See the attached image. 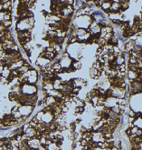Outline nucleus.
I'll use <instances>...</instances> for the list:
<instances>
[{
	"label": "nucleus",
	"instance_id": "9b49d317",
	"mask_svg": "<svg viewBox=\"0 0 142 150\" xmlns=\"http://www.w3.org/2000/svg\"><path fill=\"white\" fill-rule=\"evenodd\" d=\"M134 46H135V41L134 40H129V41L125 43V45H124L125 51L129 53L134 49Z\"/></svg>",
	"mask_w": 142,
	"mask_h": 150
},
{
	"label": "nucleus",
	"instance_id": "2f4dec72",
	"mask_svg": "<svg viewBox=\"0 0 142 150\" xmlns=\"http://www.w3.org/2000/svg\"><path fill=\"white\" fill-rule=\"evenodd\" d=\"M110 150H120V148H118L117 147H114V146H113L112 147H110Z\"/></svg>",
	"mask_w": 142,
	"mask_h": 150
},
{
	"label": "nucleus",
	"instance_id": "7c9ffc66",
	"mask_svg": "<svg viewBox=\"0 0 142 150\" xmlns=\"http://www.w3.org/2000/svg\"><path fill=\"white\" fill-rule=\"evenodd\" d=\"M37 150H47V147H45V146H40V147L37 148Z\"/></svg>",
	"mask_w": 142,
	"mask_h": 150
},
{
	"label": "nucleus",
	"instance_id": "5701e85b",
	"mask_svg": "<svg viewBox=\"0 0 142 150\" xmlns=\"http://www.w3.org/2000/svg\"><path fill=\"white\" fill-rule=\"evenodd\" d=\"M128 64H129V65H138V60L133 57H128Z\"/></svg>",
	"mask_w": 142,
	"mask_h": 150
},
{
	"label": "nucleus",
	"instance_id": "6ab92c4d",
	"mask_svg": "<svg viewBox=\"0 0 142 150\" xmlns=\"http://www.w3.org/2000/svg\"><path fill=\"white\" fill-rule=\"evenodd\" d=\"M10 74H11V70L9 69V67H4V70H3V72H2L1 75H2L4 77L7 78V77L10 76Z\"/></svg>",
	"mask_w": 142,
	"mask_h": 150
},
{
	"label": "nucleus",
	"instance_id": "cd10ccee",
	"mask_svg": "<svg viewBox=\"0 0 142 150\" xmlns=\"http://www.w3.org/2000/svg\"><path fill=\"white\" fill-rule=\"evenodd\" d=\"M80 91H81V88L80 87H73V89H72V93L78 96V94L80 93Z\"/></svg>",
	"mask_w": 142,
	"mask_h": 150
},
{
	"label": "nucleus",
	"instance_id": "72a5a7b5",
	"mask_svg": "<svg viewBox=\"0 0 142 150\" xmlns=\"http://www.w3.org/2000/svg\"><path fill=\"white\" fill-rule=\"evenodd\" d=\"M11 150H19V148H18L17 147H13Z\"/></svg>",
	"mask_w": 142,
	"mask_h": 150
},
{
	"label": "nucleus",
	"instance_id": "20e7f679",
	"mask_svg": "<svg viewBox=\"0 0 142 150\" xmlns=\"http://www.w3.org/2000/svg\"><path fill=\"white\" fill-rule=\"evenodd\" d=\"M33 109H34V107H33V106L23 105L19 107V110L18 111H19L20 114L22 115V116H26V117H28V116H31V114L33 113Z\"/></svg>",
	"mask_w": 142,
	"mask_h": 150
},
{
	"label": "nucleus",
	"instance_id": "f8f14e48",
	"mask_svg": "<svg viewBox=\"0 0 142 150\" xmlns=\"http://www.w3.org/2000/svg\"><path fill=\"white\" fill-rule=\"evenodd\" d=\"M126 75H127V77H128V79L129 80V83L133 82V81L137 80V78H138V74H137V72L128 70Z\"/></svg>",
	"mask_w": 142,
	"mask_h": 150
},
{
	"label": "nucleus",
	"instance_id": "ddd939ff",
	"mask_svg": "<svg viewBox=\"0 0 142 150\" xmlns=\"http://www.w3.org/2000/svg\"><path fill=\"white\" fill-rule=\"evenodd\" d=\"M71 67L73 68V70L75 72V71H78L80 70L81 68V63L80 60H75V59H73V62H72V65Z\"/></svg>",
	"mask_w": 142,
	"mask_h": 150
},
{
	"label": "nucleus",
	"instance_id": "0eeeda50",
	"mask_svg": "<svg viewBox=\"0 0 142 150\" xmlns=\"http://www.w3.org/2000/svg\"><path fill=\"white\" fill-rule=\"evenodd\" d=\"M72 62H73V58H71L70 57H62V58L59 61V63L61 64L62 68H70L72 65Z\"/></svg>",
	"mask_w": 142,
	"mask_h": 150
},
{
	"label": "nucleus",
	"instance_id": "393cba45",
	"mask_svg": "<svg viewBox=\"0 0 142 150\" xmlns=\"http://www.w3.org/2000/svg\"><path fill=\"white\" fill-rule=\"evenodd\" d=\"M2 25L4 26V27L6 29H9L10 28V26H12V20H9V21H4L2 23Z\"/></svg>",
	"mask_w": 142,
	"mask_h": 150
},
{
	"label": "nucleus",
	"instance_id": "1a4fd4ad",
	"mask_svg": "<svg viewBox=\"0 0 142 150\" xmlns=\"http://www.w3.org/2000/svg\"><path fill=\"white\" fill-rule=\"evenodd\" d=\"M120 11V1H117V0L111 1V6H110V13H119Z\"/></svg>",
	"mask_w": 142,
	"mask_h": 150
},
{
	"label": "nucleus",
	"instance_id": "f3484780",
	"mask_svg": "<svg viewBox=\"0 0 142 150\" xmlns=\"http://www.w3.org/2000/svg\"><path fill=\"white\" fill-rule=\"evenodd\" d=\"M133 124L135 127L139 128V129H142V116H139L135 118V121L133 122Z\"/></svg>",
	"mask_w": 142,
	"mask_h": 150
},
{
	"label": "nucleus",
	"instance_id": "aec40b11",
	"mask_svg": "<svg viewBox=\"0 0 142 150\" xmlns=\"http://www.w3.org/2000/svg\"><path fill=\"white\" fill-rule=\"evenodd\" d=\"M64 40H65V38L64 37H56L54 39H53V41L55 42V44H57V45H62L64 43Z\"/></svg>",
	"mask_w": 142,
	"mask_h": 150
},
{
	"label": "nucleus",
	"instance_id": "4be33fe9",
	"mask_svg": "<svg viewBox=\"0 0 142 150\" xmlns=\"http://www.w3.org/2000/svg\"><path fill=\"white\" fill-rule=\"evenodd\" d=\"M46 147H47V150H57L58 148H60V147H57V145L55 143H53V142Z\"/></svg>",
	"mask_w": 142,
	"mask_h": 150
},
{
	"label": "nucleus",
	"instance_id": "c85d7f7f",
	"mask_svg": "<svg viewBox=\"0 0 142 150\" xmlns=\"http://www.w3.org/2000/svg\"><path fill=\"white\" fill-rule=\"evenodd\" d=\"M138 129H139V128H137V127H135V126H134L133 128H130V132H131V134H135V135H136V133H137V131H138Z\"/></svg>",
	"mask_w": 142,
	"mask_h": 150
},
{
	"label": "nucleus",
	"instance_id": "412c9836",
	"mask_svg": "<svg viewBox=\"0 0 142 150\" xmlns=\"http://www.w3.org/2000/svg\"><path fill=\"white\" fill-rule=\"evenodd\" d=\"M84 110H85V108L82 107H75V110H74V113L75 115H81V114L83 113Z\"/></svg>",
	"mask_w": 142,
	"mask_h": 150
},
{
	"label": "nucleus",
	"instance_id": "bb28decb",
	"mask_svg": "<svg viewBox=\"0 0 142 150\" xmlns=\"http://www.w3.org/2000/svg\"><path fill=\"white\" fill-rule=\"evenodd\" d=\"M46 140H47V138H46L45 136H41V137L39 138L40 145H41V146H45V145H46Z\"/></svg>",
	"mask_w": 142,
	"mask_h": 150
},
{
	"label": "nucleus",
	"instance_id": "dca6fc26",
	"mask_svg": "<svg viewBox=\"0 0 142 150\" xmlns=\"http://www.w3.org/2000/svg\"><path fill=\"white\" fill-rule=\"evenodd\" d=\"M125 61H126V59L122 57V56H118V57H116V58H115V60H114L115 64H116L118 66H120V65L125 64Z\"/></svg>",
	"mask_w": 142,
	"mask_h": 150
},
{
	"label": "nucleus",
	"instance_id": "f03ea898",
	"mask_svg": "<svg viewBox=\"0 0 142 150\" xmlns=\"http://www.w3.org/2000/svg\"><path fill=\"white\" fill-rule=\"evenodd\" d=\"M21 93L26 96H31V95H36L38 92V88L35 85H30V84H25V85H21Z\"/></svg>",
	"mask_w": 142,
	"mask_h": 150
},
{
	"label": "nucleus",
	"instance_id": "423d86ee",
	"mask_svg": "<svg viewBox=\"0 0 142 150\" xmlns=\"http://www.w3.org/2000/svg\"><path fill=\"white\" fill-rule=\"evenodd\" d=\"M118 106V98L116 97H113V96H110V97H107L106 98V101L104 103V106L105 107H108V108H112L113 107H116Z\"/></svg>",
	"mask_w": 142,
	"mask_h": 150
},
{
	"label": "nucleus",
	"instance_id": "7ed1b4c3",
	"mask_svg": "<svg viewBox=\"0 0 142 150\" xmlns=\"http://www.w3.org/2000/svg\"><path fill=\"white\" fill-rule=\"evenodd\" d=\"M111 90V96L116 98H125L126 97V93L127 90L125 88H120V87H115V86H110V88Z\"/></svg>",
	"mask_w": 142,
	"mask_h": 150
},
{
	"label": "nucleus",
	"instance_id": "f257e3e1",
	"mask_svg": "<svg viewBox=\"0 0 142 150\" xmlns=\"http://www.w3.org/2000/svg\"><path fill=\"white\" fill-rule=\"evenodd\" d=\"M93 21L92 17L89 16H81V17H74L72 20V26L74 28H82L88 30L90 25Z\"/></svg>",
	"mask_w": 142,
	"mask_h": 150
},
{
	"label": "nucleus",
	"instance_id": "6e6552de",
	"mask_svg": "<svg viewBox=\"0 0 142 150\" xmlns=\"http://www.w3.org/2000/svg\"><path fill=\"white\" fill-rule=\"evenodd\" d=\"M27 146L30 149H37L38 147L41 146L40 145L39 139L36 138V137H33V138H30L27 142Z\"/></svg>",
	"mask_w": 142,
	"mask_h": 150
},
{
	"label": "nucleus",
	"instance_id": "b1692460",
	"mask_svg": "<svg viewBox=\"0 0 142 150\" xmlns=\"http://www.w3.org/2000/svg\"><path fill=\"white\" fill-rule=\"evenodd\" d=\"M110 110H111L113 113L117 114V115H120V107L119 105L116 106V107H113L112 108H110Z\"/></svg>",
	"mask_w": 142,
	"mask_h": 150
},
{
	"label": "nucleus",
	"instance_id": "a211bd4d",
	"mask_svg": "<svg viewBox=\"0 0 142 150\" xmlns=\"http://www.w3.org/2000/svg\"><path fill=\"white\" fill-rule=\"evenodd\" d=\"M29 70H31V68L29 67V66H26V65H25L17 69V71H18V73H19L20 75H24V74L27 73Z\"/></svg>",
	"mask_w": 142,
	"mask_h": 150
},
{
	"label": "nucleus",
	"instance_id": "9d476101",
	"mask_svg": "<svg viewBox=\"0 0 142 150\" xmlns=\"http://www.w3.org/2000/svg\"><path fill=\"white\" fill-rule=\"evenodd\" d=\"M110 6H111V1H103L102 4H101V6H100V9L108 15L110 13Z\"/></svg>",
	"mask_w": 142,
	"mask_h": 150
},
{
	"label": "nucleus",
	"instance_id": "473e14b6",
	"mask_svg": "<svg viewBox=\"0 0 142 150\" xmlns=\"http://www.w3.org/2000/svg\"><path fill=\"white\" fill-rule=\"evenodd\" d=\"M3 145H4V142L2 139H0V147H3Z\"/></svg>",
	"mask_w": 142,
	"mask_h": 150
},
{
	"label": "nucleus",
	"instance_id": "39448f33",
	"mask_svg": "<svg viewBox=\"0 0 142 150\" xmlns=\"http://www.w3.org/2000/svg\"><path fill=\"white\" fill-rule=\"evenodd\" d=\"M71 82H72V86L73 87H83L85 86H87V81H85L84 79L79 77V78H73L71 79Z\"/></svg>",
	"mask_w": 142,
	"mask_h": 150
},
{
	"label": "nucleus",
	"instance_id": "f704fd0d",
	"mask_svg": "<svg viewBox=\"0 0 142 150\" xmlns=\"http://www.w3.org/2000/svg\"><path fill=\"white\" fill-rule=\"evenodd\" d=\"M81 150H88V149H87V148H85V147H82V149H81Z\"/></svg>",
	"mask_w": 142,
	"mask_h": 150
},
{
	"label": "nucleus",
	"instance_id": "2eb2a0df",
	"mask_svg": "<svg viewBox=\"0 0 142 150\" xmlns=\"http://www.w3.org/2000/svg\"><path fill=\"white\" fill-rule=\"evenodd\" d=\"M38 76H30L27 77V84L30 85H36V83L38 82Z\"/></svg>",
	"mask_w": 142,
	"mask_h": 150
},
{
	"label": "nucleus",
	"instance_id": "e433bc0d",
	"mask_svg": "<svg viewBox=\"0 0 142 150\" xmlns=\"http://www.w3.org/2000/svg\"><path fill=\"white\" fill-rule=\"evenodd\" d=\"M30 150H37V149H30Z\"/></svg>",
	"mask_w": 142,
	"mask_h": 150
},
{
	"label": "nucleus",
	"instance_id": "4468645a",
	"mask_svg": "<svg viewBox=\"0 0 142 150\" xmlns=\"http://www.w3.org/2000/svg\"><path fill=\"white\" fill-rule=\"evenodd\" d=\"M128 7H129V1H127V0L120 1V11H126L128 9Z\"/></svg>",
	"mask_w": 142,
	"mask_h": 150
},
{
	"label": "nucleus",
	"instance_id": "c756f323",
	"mask_svg": "<svg viewBox=\"0 0 142 150\" xmlns=\"http://www.w3.org/2000/svg\"><path fill=\"white\" fill-rule=\"evenodd\" d=\"M136 135L137 136H142V129H138Z\"/></svg>",
	"mask_w": 142,
	"mask_h": 150
},
{
	"label": "nucleus",
	"instance_id": "a878e982",
	"mask_svg": "<svg viewBox=\"0 0 142 150\" xmlns=\"http://www.w3.org/2000/svg\"><path fill=\"white\" fill-rule=\"evenodd\" d=\"M128 70V67H127V65H126V64H123V65H120L119 66V70L120 72H121V73H126V71Z\"/></svg>",
	"mask_w": 142,
	"mask_h": 150
},
{
	"label": "nucleus",
	"instance_id": "c9c22d12",
	"mask_svg": "<svg viewBox=\"0 0 142 150\" xmlns=\"http://www.w3.org/2000/svg\"><path fill=\"white\" fill-rule=\"evenodd\" d=\"M140 86H141V88H142V80L140 81Z\"/></svg>",
	"mask_w": 142,
	"mask_h": 150
}]
</instances>
